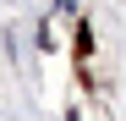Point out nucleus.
I'll use <instances>...</instances> for the list:
<instances>
[{
  "label": "nucleus",
  "mask_w": 126,
  "mask_h": 121,
  "mask_svg": "<svg viewBox=\"0 0 126 121\" xmlns=\"http://www.w3.org/2000/svg\"><path fill=\"white\" fill-rule=\"evenodd\" d=\"M88 50H93V28L82 22V28H77V55H88Z\"/></svg>",
  "instance_id": "nucleus-1"
}]
</instances>
